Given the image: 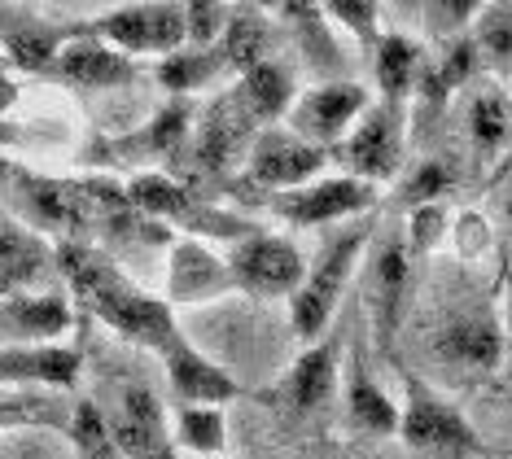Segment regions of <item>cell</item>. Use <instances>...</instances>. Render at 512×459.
Wrapping results in <instances>:
<instances>
[{
	"label": "cell",
	"mask_w": 512,
	"mask_h": 459,
	"mask_svg": "<svg viewBox=\"0 0 512 459\" xmlns=\"http://www.w3.org/2000/svg\"><path fill=\"white\" fill-rule=\"evenodd\" d=\"M57 272L71 280V293L79 306H88L101 324L114 328V333L127 341H136V346L158 355L167 341L180 337L176 311H171L158 293L132 285V280L101 250H92V245H84V241L62 245V250H57Z\"/></svg>",
	"instance_id": "1"
},
{
	"label": "cell",
	"mask_w": 512,
	"mask_h": 459,
	"mask_svg": "<svg viewBox=\"0 0 512 459\" xmlns=\"http://www.w3.org/2000/svg\"><path fill=\"white\" fill-rule=\"evenodd\" d=\"M372 232H377V215L342 223V228L320 245V254L307 258V276H302L294 298H289V328H294V337L302 346H316L320 337H329L337 306H342L355 272L364 267Z\"/></svg>",
	"instance_id": "2"
},
{
	"label": "cell",
	"mask_w": 512,
	"mask_h": 459,
	"mask_svg": "<svg viewBox=\"0 0 512 459\" xmlns=\"http://www.w3.org/2000/svg\"><path fill=\"white\" fill-rule=\"evenodd\" d=\"M123 188H127V202L141 210L145 219H154L158 228H180L184 237H197V241L219 237V241L237 245V241H246V237L259 232V228H250L246 219L202 202L189 180H176V175H167V171H141Z\"/></svg>",
	"instance_id": "3"
},
{
	"label": "cell",
	"mask_w": 512,
	"mask_h": 459,
	"mask_svg": "<svg viewBox=\"0 0 512 459\" xmlns=\"http://www.w3.org/2000/svg\"><path fill=\"white\" fill-rule=\"evenodd\" d=\"M403 416H399V438L412 455L421 459H482V438L469 425V416L438 394L434 385L407 376L403 381Z\"/></svg>",
	"instance_id": "4"
},
{
	"label": "cell",
	"mask_w": 512,
	"mask_h": 459,
	"mask_svg": "<svg viewBox=\"0 0 512 459\" xmlns=\"http://www.w3.org/2000/svg\"><path fill=\"white\" fill-rule=\"evenodd\" d=\"M359 272H364L372 341H377L381 350H390V341L399 337V328L407 320V302H412V280H416V263H412V254H407L403 228L372 232Z\"/></svg>",
	"instance_id": "5"
},
{
	"label": "cell",
	"mask_w": 512,
	"mask_h": 459,
	"mask_svg": "<svg viewBox=\"0 0 512 459\" xmlns=\"http://www.w3.org/2000/svg\"><path fill=\"white\" fill-rule=\"evenodd\" d=\"M403 153H407V114H403V105L372 101L364 119L351 127V136L329 153V162L333 167H342V175H355V180L381 188V184L399 180Z\"/></svg>",
	"instance_id": "6"
},
{
	"label": "cell",
	"mask_w": 512,
	"mask_h": 459,
	"mask_svg": "<svg viewBox=\"0 0 512 459\" xmlns=\"http://www.w3.org/2000/svg\"><path fill=\"white\" fill-rule=\"evenodd\" d=\"M381 206V188H372L355 175L329 171L320 180L294 188V193L272 197V215L289 223V228H342V223L368 219Z\"/></svg>",
	"instance_id": "7"
},
{
	"label": "cell",
	"mask_w": 512,
	"mask_h": 459,
	"mask_svg": "<svg viewBox=\"0 0 512 459\" xmlns=\"http://www.w3.org/2000/svg\"><path fill=\"white\" fill-rule=\"evenodd\" d=\"M368 105H372L368 88L355 84V79H320V84L298 92V101L285 114V127L307 145L333 153L351 136V127L368 114Z\"/></svg>",
	"instance_id": "8"
},
{
	"label": "cell",
	"mask_w": 512,
	"mask_h": 459,
	"mask_svg": "<svg viewBox=\"0 0 512 459\" xmlns=\"http://www.w3.org/2000/svg\"><path fill=\"white\" fill-rule=\"evenodd\" d=\"M88 35L119 49L123 57H171L189 44L184 5H114L88 22Z\"/></svg>",
	"instance_id": "9"
},
{
	"label": "cell",
	"mask_w": 512,
	"mask_h": 459,
	"mask_svg": "<svg viewBox=\"0 0 512 459\" xmlns=\"http://www.w3.org/2000/svg\"><path fill=\"white\" fill-rule=\"evenodd\" d=\"M228 272L232 285L250 298L263 302H289L307 276V254L298 250L289 237H276V232H254V237L237 241L228 250Z\"/></svg>",
	"instance_id": "10"
},
{
	"label": "cell",
	"mask_w": 512,
	"mask_h": 459,
	"mask_svg": "<svg viewBox=\"0 0 512 459\" xmlns=\"http://www.w3.org/2000/svg\"><path fill=\"white\" fill-rule=\"evenodd\" d=\"M329 153L307 145L302 136H294L285 123L276 127H263V132H254L250 140V153H246V180L254 188H263V193H294V188L320 180V175H329Z\"/></svg>",
	"instance_id": "11"
},
{
	"label": "cell",
	"mask_w": 512,
	"mask_h": 459,
	"mask_svg": "<svg viewBox=\"0 0 512 459\" xmlns=\"http://www.w3.org/2000/svg\"><path fill=\"white\" fill-rule=\"evenodd\" d=\"M106 429L123 459H176V433L149 385H123Z\"/></svg>",
	"instance_id": "12"
},
{
	"label": "cell",
	"mask_w": 512,
	"mask_h": 459,
	"mask_svg": "<svg viewBox=\"0 0 512 459\" xmlns=\"http://www.w3.org/2000/svg\"><path fill=\"white\" fill-rule=\"evenodd\" d=\"M158 359H162V372H167L171 394L180 398V407H228L237 398H254L250 385H241L224 363L202 355L184 333L176 341H167L158 350Z\"/></svg>",
	"instance_id": "13"
},
{
	"label": "cell",
	"mask_w": 512,
	"mask_h": 459,
	"mask_svg": "<svg viewBox=\"0 0 512 459\" xmlns=\"http://www.w3.org/2000/svg\"><path fill=\"white\" fill-rule=\"evenodd\" d=\"M504 328L491 311H464L451 315L447 324L434 333V359L447 372H460L464 381H477V376H495L504 368Z\"/></svg>",
	"instance_id": "14"
},
{
	"label": "cell",
	"mask_w": 512,
	"mask_h": 459,
	"mask_svg": "<svg viewBox=\"0 0 512 459\" xmlns=\"http://www.w3.org/2000/svg\"><path fill=\"white\" fill-rule=\"evenodd\" d=\"M250 114L241 110L237 92H224L211 110H206V119L193 127L189 136V149H184V158L197 167V175H211V180H219L224 171H232L241 162L246 167V153H250Z\"/></svg>",
	"instance_id": "15"
},
{
	"label": "cell",
	"mask_w": 512,
	"mask_h": 459,
	"mask_svg": "<svg viewBox=\"0 0 512 459\" xmlns=\"http://www.w3.org/2000/svg\"><path fill=\"white\" fill-rule=\"evenodd\" d=\"M224 293H237L228 272V254L211 250V241H197V237H176L167 245V293H162V302L171 311L176 306L215 302Z\"/></svg>",
	"instance_id": "16"
},
{
	"label": "cell",
	"mask_w": 512,
	"mask_h": 459,
	"mask_svg": "<svg viewBox=\"0 0 512 459\" xmlns=\"http://www.w3.org/2000/svg\"><path fill=\"white\" fill-rule=\"evenodd\" d=\"M84 376V350L75 341H40V346H0V390H75Z\"/></svg>",
	"instance_id": "17"
},
{
	"label": "cell",
	"mask_w": 512,
	"mask_h": 459,
	"mask_svg": "<svg viewBox=\"0 0 512 459\" xmlns=\"http://www.w3.org/2000/svg\"><path fill=\"white\" fill-rule=\"evenodd\" d=\"M57 276V250L31 223L9 219L0 223V298L14 293H40Z\"/></svg>",
	"instance_id": "18"
},
{
	"label": "cell",
	"mask_w": 512,
	"mask_h": 459,
	"mask_svg": "<svg viewBox=\"0 0 512 459\" xmlns=\"http://www.w3.org/2000/svg\"><path fill=\"white\" fill-rule=\"evenodd\" d=\"M53 70L66 79V84L75 88H127L141 79V66L132 62V57H123L119 49H110V44H101L97 35H88V27L75 35L71 44H66L62 53H57Z\"/></svg>",
	"instance_id": "19"
},
{
	"label": "cell",
	"mask_w": 512,
	"mask_h": 459,
	"mask_svg": "<svg viewBox=\"0 0 512 459\" xmlns=\"http://www.w3.org/2000/svg\"><path fill=\"white\" fill-rule=\"evenodd\" d=\"M0 320H5L9 337H18V346L62 341L75 328V302L53 289L14 293V298H0Z\"/></svg>",
	"instance_id": "20"
},
{
	"label": "cell",
	"mask_w": 512,
	"mask_h": 459,
	"mask_svg": "<svg viewBox=\"0 0 512 459\" xmlns=\"http://www.w3.org/2000/svg\"><path fill=\"white\" fill-rule=\"evenodd\" d=\"M337 368H342V346H337L333 333L320 337L316 346H302V355L294 359V368H289V376H285L281 398L294 411L324 407L333 398V390H337V376H342Z\"/></svg>",
	"instance_id": "21"
},
{
	"label": "cell",
	"mask_w": 512,
	"mask_h": 459,
	"mask_svg": "<svg viewBox=\"0 0 512 459\" xmlns=\"http://www.w3.org/2000/svg\"><path fill=\"white\" fill-rule=\"evenodd\" d=\"M232 92H237L241 110L250 114L254 127H276V123H285L289 105L298 101V79H294V70H289L285 62L267 57V62L246 70Z\"/></svg>",
	"instance_id": "22"
},
{
	"label": "cell",
	"mask_w": 512,
	"mask_h": 459,
	"mask_svg": "<svg viewBox=\"0 0 512 459\" xmlns=\"http://www.w3.org/2000/svg\"><path fill=\"white\" fill-rule=\"evenodd\" d=\"M464 123H469V145L473 158L482 167L499 162L512 149V97L504 84H486L469 97V110H464Z\"/></svg>",
	"instance_id": "23"
},
{
	"label": "cell",
	"mask_w": 512,
	"mask_h": 459,
	"mask_svg": "<svg viewBox=\"0 0 512 459\" xmlns=\"http://www.w3.org/2000/svg\"><path fill=\"white\" fill-rule=\"evenodd\" d=\"M425 49L421 40H412L407 31H386L372 49V75H377V88H381V101L390 105H407V97H416L421 88V75H425Z\"/></svg>",
	"instance_id": "24"
},
{
	"label": "cell",
	"mask_w": 512,
	"mask_h": 459,
	"mask_svg": "<svg viewBox=\"0 0 512 459\" xmlns=\"http://www.w3.org/2000/svg\"><path fill=\"white\" fill-rule=\"evenodd\" d=\"M79 31H57L49 22L31 18L27 9H0V44H5V53L27 70H49L57 62V53H62Z\"/></svg>",
	"instance_id": "25"
},
{
	"label": "cell",
	"mask_w": 512,
	"mask_h": 459,
	"mask_svg": "<svg viewBox=\"0 0 512 459\" xmlns=\"http://www.w3.org/2000/svg\"><path fill=\"white\" fill-rule=\"evenodd\" d=\"M346 416L355 420L364 433H377V438H399V416L403 407L386 394V385H377V376L364 368V359H351V372H346Z\"/></svg>",
	"instance_id": "26"
},
{
	"label": "cell",
	"mask_w": 512,
	"mask_h": 459,
	"mask_svg": "<svg viewBox=\"0 0 512 459\" xmlns=\"http://www.w3.org/2000/svg\"><path fill=\"white\" fill-rule=\"evenodd\" d=\"M272 49V27H267L263 9H228V27H224V40H219V57H224L228 70H237V75H246L259 62H267V53Z\"/></svg>",
	"instance_id": "27"
},
{
	"label": "cell",
	"mask_w": 512,
	"mask_h": 459,
	"mask_svg": "<svg viewBox=\"0 0 512 459\" xmlns=\"http://www.w3.org/2000/svg\"><path fill=\"white\" fill-rule=\"evenodd\" d=\"M469 40L482 66H491L495 84L512 75V0H495V5H477Z\"/></svg>",
	"instance_id": "28"
},
{
	"label": "cell",
	"mask_w": 512,
	"mask_h": 459,
	"mask_svg": "<svg viewBox=\"0 0 512 459\" xmlns=\"http://www.w3.org/2000/svg\"><path fill=\"white\" fill-rule=\"evenodd\" d=\"M276 18L289 22V35L298 40L302 57H307L311 66L329 70V79H337V44H333V31L329 18H324V5H281L276 9Z\"/></svg>",
	"instance_id": "29"
},
{
	"label": "cell",
	"mask_w": 512,
	"mask_h": 459,
	"mask_svg": "<svg viewBox=\"0 0 512 459\" xmlns=\"http://www.w3.org/2000/svg\"><path fill=\"white\" fill-rule=\"evenodd\" d=\"M189 136H193V114H189V105H167V110H162L141 136L123 140V149L136 153V158H145V162H149V158L176 162L180 153L189 149Z\"/></svg>",
	"instance_id": "30"
},
{
	"label": "cell",
	"mask_w": 512,
	"mask_h": 459,
	"mask_svg": "<svg viewBox=\"0 0 512 459\" xmlns=\"http://www.w3.org/2000/svg\"><path fill=\"white\" fill-rule=\"evenodd\" d=\"M171 433L189 455L224 459L228 451V411L224 407H176Z\"/></svg>",
	"instance_id": "31"
},
{
	"label": "cell",
	"mask_w": 512,
	"mask_h": 459,
	"mask_svg": "<svg viewBox=\"0 0 512 459\" xmlns=\"http://www.w3.org/2000/svg\"><path fill=\"white\" fill-rule=\"evenodd\" d=\"M219 70H228L224 57H219V49H180V53L162 57L154 79H158L162 92H171V97H189V92L211 84Z\"/></svg>",
	"instance_id": "32"
},
{
	"label": "cell",
	"mask_w": 512,
	"mask_h": 459,
	"mask_svg": "<svg viewBox=\"0 0 512 459\" xmlns=\"http://www.w3.org/2000/svg\"><path fill=\"white\" fill-rule=\"evenodd\" d=\"M451 188H456V175H451V167H442V162H421V167H412L399 180V202L407 210H416V206H447Z\"/></svg>",
	"instance_id": "33"
},
{
	"label": "cell",
	"mask_w": 512,
	"mask_h": 459,
	"mask_svg": "<svg viewBox=\"0 0 512 459\" xmlns=\"http://www.w3.org/2000/svg\"><path fill=\"white\" fill-rule=\"evenodd\" d=\"M324 18L337 22V31H351L368 53L377 49V40L386 35V27H381L386 5H377V0H337V5H324Z\"/></svg>",
	"instance_id": "34"
},
{
	"label": "cell",
	"mask_w": 512,
	"mask_h": 459,
	"mask_svg": "<svg viewBox=\"0 0 512 459\" xmlns=\"http://www.w3.org/2000/svg\"><path fill=\"white\" fill-rule=\"evenodd\" d=\"M447 228H451V210L447 206H416V210H407L403 241H407L412 263H421V258L434 250L442 237H447Z\"/></svg>",
	"instance_id": "35"
},
{
	"label": "cell",
	"mask_w": 512,
	"mask_h": 459,
	"mask_svg": "<svg viewBox=\"0 0 512 459\" xmlns=\"http://www.w3.org/2000/svg\"><path fill=\"white\" fill-rule=\"evenodd\" d=\"M228 9L232 5H184V31H189L184 49H219L228 27Z\"/></svg>",
	"instance_id": "36"
},
{
	"label": "cell",
	"mask_w": 512,
	"mask_h": 459,
	"mask_svg": "<svg viewBox=\"0 0 512 459\" xmlns=\"http://www.w3.org/2000/svg\"><path fill=\"white\" fill-rule=\"evenodd\" d=\"M447 237H451V245H456V258H464V263H477V258L491 250V223L477 215V210H464V215L451 219Z\"/></svg>",
	"instance_id": "37"
},
{
	"label": "cell",
	"mask_w": 512,
	"mask_h": 459,
	"mask_svg": "<svg viewBox=\"0 0 512 459\" xmlns=\"http://www.w3.org/2000/svg\"><path fill=\"white\" fill-rule=\"evenodd\" d=\"M53 407H44L40 398L27 394H5L0 390V429H18V425H62L57 416H49Z\"/></svg>",
	"instance_id": "38"
},
{
	"label": "cell",
	"mask_w": 512,
	"mask_h": 459,
	"mask_svg": "<svg viewBox=\"0 0 512 459\" xmlns=\"http://www.w3.org/2000/svg\"><path fill=\"white\" fill-rule=\"evenodd\" d=\"M0 223H5V210H0Z\"/></svg>",
	"instance_id": "39"
},
{
	"label": "cell",
	"mask_w": 512,
	"mask_h": 459,
	"mask_svg": "<svg viewBox=\"0 0 512 459\" xmlns=\"http://www.w3.org/2000/svg\"><path fill=\"white\" fill-rule=\"evenodd\" d=\"M508 97H512V92H508Z\"/></svg>",
	"instance_id": "40"
}]
</instances>
